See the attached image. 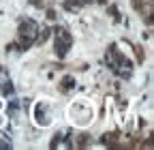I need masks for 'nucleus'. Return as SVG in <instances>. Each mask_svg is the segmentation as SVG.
Returning <instances> with one entry per match:
<instances>
[{
    "label": "nucleus",
    "instance_id": "obj_7",
    "mask_svg": "<svg viewBox=\"0 0 154 150\" xmlns=\"http://www.w3.org/2000/svg\"><path fill=\"white\" fill-rule=\"evenodd\" d=\"M49 36H51V26H43V28H38V32H36V45H43V43H47L49 41Z\"/></svg>",
    "mask_w": 154,
    "mask_h": 150
},
{
    "label": "nucleus",
    "instance_id": "obj_6",
    "mask_svg": "<svg viewBox=\"0 0 154 150\" xmlns=\"http://www.w3.org/2000/svg\"><path fill=\"white\" fill-rule=\"evenodd\" d=\"M75 86H77V80L73 77V75H64V77L58 82V88H60L62 95H69L71 90H75Z\"/></svg>",
    "mask_w": 154,
    "mask_h": 150
},
{
    "label": "nucleus",
    "instance_id": "obj_9",
    "mask_svg": "<svg viewBox=\"0 0 154 150\" xmlns=\"http://www.w3.org/2000/svg\"><path fill=\"white\" fill-rule=\"evenodd\" d=\"M79 7H82L79 0H64V9L71 11V13H77V11H79Z\"/></svg>",
    "mask_w": 154,
    "mask_h": 150
},
{
    "label": "nucleus",
    "instance_id": "obj_13",
    "mask_svg": "<svg viewBox=\"0 0 154 150\" xmlns=\"http://www.w3.org/2000/svg\"><path fill=\"white\" fill-rule=\"evenodd\" d=\"M96 5H107V0H94Z\"/></svg>",
    "mask_w": 154,
    "mask_h": 150
},
{
    "label": "nucleus",
    "instance_id": "obj_11",
    "mask_svg": "<svg viewBox=\"0 0 154 150\" xmlns=\"http://www.w3.org/2000/svg\"><path fill=\"white\" fill-rule=\"evenodd\" d=\"M45 17H47V22H49V24H54V22L58 20V13H56V9H47V11H45Z\"/></svg>",
    "mask_w": 154,
    "mask_h": 150
},
{
    "label": "nucleus",
    "instance_id": "obj_15",
    "mask_svg": "<svg viewBox=\"0 0 154 150\" xmlns=\"http://www.w3.org/2000/svg\"><path fill=\"white\" fill-rule=\"evenodd\" d=\"M2 122H5V118H2V114H0V127H2Z\"/></svg>",
    "mask_w": 154,
    "mask_h": 150
},
{
    "label": "nucleus",
    "instance_id": "obj_12",
    "mask_svg": "<svg viewBox=\"0 0 154 150\" xmlns=\"http://www.w3.org/2000/svg\"><path fill=\"white\" fill-rule=\"evenodd\" d=\"M135 54H137V62L141 64V62H143V58H146L143 52H141V47H135Z\"/></svg>",
    "mask_w": 154,
    "mask_h": 150
},
{
    "label": "nucleus",
    "instance_id": "obj_1",
    "mask_svg": "<svg viewBox=\"0 0 154 150\" xmlns=\"http://www.w3.org/2000/svg\"><path fill=\"white\" fill-rule=\"evenodd\" d=\"M51 34H54V52H56V56L58 58H64L69 54V49H71V45H73V34L64 26H54Z\"/></svg>",
    "mask_w": 154,
    "mask_h": 150
},
{
    "label": "nucleus",
    "instance_id": "obj_5",
    "mask_svg": "<svg viewBox=\"0 0 154 150\" xmlns=\"http://www.w3.org/2000/svg\"><path fill=\"white\" fill-rule=\"evenodd\" d=\"M116 75H118L120 80H128L131 75H133V60H128L126 56H124L122 62H120V67L116 69Z\"/></svg>",
    "mask_w": 154,
    "mask_h": 150
},
{
    "label": "nucleus",
    "instance_id": "obj_4",
    "mask_svg": "<svg viewBox=\"0 0 154 150\" xmlns=\"http://www.w3.org/2000/svg\"><path fill=\"white\" fill-rule=\"evenodd\" d=\"M34 118H36V122L41 124V127H47V124H51V116H49V105H47V103H41V101H38V103H36V107H34Z\"/></svg>",
    "mask_w": 154,
    "mask_h": 150
},
{
    "label": "nucleus",
    "instance_id": "obj_2",
    "mask_svg": "<svg viewBox=\"0 0 154 150\" xmlns=\"http://www.w3.org/2000/svg\"><path fill=\"white\" fill-rule=\"evenodd\" d=\"M122 58H124V54L120 52V45H118V43H109V47H107V52H105V64L109 67L111 73H116V69L120 67Z\"/></svg>",
    "mask_w": 154,
    "mask_h": 150
},
{
    "label": "nucleus",
    "instance_id": "obj_3",
    "mask_svg": "<svg viewBox=\"0 0 154 150\" xmlns=\"http://www.w3.org/2000/svg\"><path fill=\"white\" fill-rule=\"evenodd\" d=\"M36 32H38V24L32 20V17H24V20L19 22V26H17V34H26V36H30L34 41H36Z\"/></svg>",
    "mask_w": 154,
    "mask_h": 150
},
{
    "label": "nucleus",
    "instance_id": "obj_10",
    "mask_svg": "<svg viewBox=\"0 0 154 150\" xmlns=\"http://www.w3.org/2000/svg\"><path fill=\"white\" fill-rule=\"evenodd\" d=\"M107 13H111L113 22H122V15H120V11H118V7H116V5H109V7H107Z\"/></svg>",
    "mask_w": 154,
    "mask_h": 150
},
{
    "label": "nucleus",
    "instance_id": "obj_16",
    "mask_svg": "<svg viewBox=\"0 0 154 150\" xmlns=\"http://www.w3.org/2000/svg\"><path fill=\"white\" fill-rule=\"evenodd\" d=\"M0 71H2V67H0Z\"/></svg>",
    "mask_w": 154,
    "mask_h": 150
},
{
    "label": "nucleus",
    "instance_id": "obj_14",
    "mask_svg": "<svg viewBox=\"0 0 154 150\" xmlns=\"http://www.w3.org/2000/svg\"><path fill=\"white\" fill-rule=\"evenodd\" d=\"M2 107H5V103H2V99H0V111H2Z\"/></svg>",
    "mask_w": 154,
    "mask_h": 150
},
{
    "label": "nucleus",
    "instance_id": "obj_8",
    "mask_svg": "<svg viewBox=\"0 0 154 150\" xmlns=\"http://www.w3.org/2000/svg\"><path fill=\"white\" fill-rule=\"evenodd\" d=\"M131 2H133V9L141 15V13L146 11V7H150V5L154 2V0H131Z\"/></svg>",
    "mask_w": 154,
    "mask_h": 150
}]
</instances>
